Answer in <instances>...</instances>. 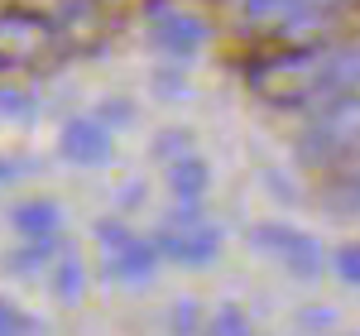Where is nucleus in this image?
I'll use <instances>...</instances> for the list:
<instances>
[{"mask_svg":"<svg viewBox=\"0 0 360 336\" xmlns=\"http://www.w3.org/2000/svg\"><path fill=\"white\" fill-rule=\"evenodd\" d=\"M96 240L106 250V274L120 283H149L159 274V245L149 235L130 231L125 221H96Z\"/></svg>","mask_w":360,"mask_h":336,"instance_id":"20e7f679","label":"nucleus"},{"mask_svg":"<svg viewBox=\"0 0 360 336\" xmlns=\"http://www.w3.org/2000/svg\"><path fill=\"white\" fill-rule=\"evenodd\" d=\"M10 226L15 235H25L29 245H53L58 231H63V212H58L53 197H29L10 207Z\"/></svg>","mask_w":360,"mask_h":336,"instance_id":"6e6552de","label":"nucleus"},{"mask_svg":"<svg viewBox=\"0 0 360 336\" xmlns=\"http://www.w3.org/2000/svg\"><path fill=\"white\" fill-rule=\"evenodd\" d=\"M202 332H207V336H255V332H250V317L240 308H231V303L212 312V317L202 322Z\"/></svg>","mask_w":360,"mask_h":336,"instance_id":"9b49d317","label":"nucleus"},{"mask_svg":"<svg viewBox=\"0 0 360 336\" xmlns=\"http://www.w3.org/2000/svg\"><path fill=\"white\" fill-rule=\"evenodd\" d=\"M139 197H144V183H125L120 188V207H139Z\"/></svg>","mask_w":360,"mask_h":336,"instance_id":"aec40b11","label":"nucleus"},{"mask_svg":"<svg viewBox=\"0 0 360 336\" xmlns=\"http://www.w3.org/2000/svg\"><path fill=\"white\" fill-rule=\"evenodd\" d=\"M193 327H197V303H188V298H183V303L173 308V332H178V336H188Z\"/></svg>","mask_w":360,"mask_h":336,"instance_id":"6ab92c4d","label":"nucleus"},{"mask_svg":"<svg viewBox=\"0 0 360 336\" xmlns=\"http://www.w3.org/2000/svg\"><path fill=\"white\" fill-rule=\"evenodd\" d=\"M183 154H193V135H188V130H164V135L154 140V159H164V164L183 159Z\"/></svg>","mask_w":360,"mask_h":336,"instance_id":"ddd939ff","label":"nucleus"},{"mask_svg":"<svg viewBox=\"0 0 360 336\" xmlns=\"http://www.w3.org/2000/svg\"><path fill=\"white\" fill-rule=\"evenodd\" d=\"M298 327H303V332H332L336 312L332 308H303V312H298Z\"/></svg>","mask_w":360,"mask_h":336,"instance_id":"a211bd4d","label":"nucleus"},{"mask_svg":"<svg viewBox=\"0 0 360 336\" xmlns=\"http://www.w3.org/2000/svg\"><path fill=\"white\" fill-rule=\"evenodd\" d=\"M356 159H360V91H351V96H336V101L312 111V120L298 135V164L341 173Z\"/></svg>","mask_w":360,"mask_h":336,"instance_id":"f257e3e1","label":"nucleus"},{"mask_svg":"<svg viewBox=\"0 0 360 336\" xmlns=\"http://www.w3.org/2000/svg\"><path fill=\"white\" fill-rule=\"evenodd\" d=\"M15 173H25V168H20V164H0V183H5V178H15Z\"/></svg>","mask_w":360,"mask_h":336,"instance_id":"4be33fe9","label":"nucleus"},{"mask_svg":"<svg viewBox=\"0 0 360 336\" xmlns=\"http://www.w3.org/2000/svg\"><path fill=\"white\" fill-rule=\"evenodd\" d=\"M149 39H154V49H164V53L188 58L207 44V25H202L197 15H188V10L154 5V10H149Z\"/></svg>","mask_w":360,"mask_h":336,"instance_id":"0eeeda50","label":"nucleus"},{"mask_svg":"<svg viewBox=\"0 0 360 336\" xmlns=\"http://www.w3.org/2000/svg\"><path fill=\"white\" fill-rule=\"evenodd\" d=\"M298 5H312V10H327V15H341L351 0H298Z\"/></svg>","mask_w":360,"mask_h":336,"instance_id":"412c9836","label":"nucleus"},{"mask_svg":"<svg viewBox=\"0 0 360 336\" xmlns=\"http://www.w3.org/2000/svg\"><path fill=\"white\" fill-rule=\"evenodd\" d=\"M164 183H168V193L178 197V207H202V197L212 188V168H207V159L193 149V154L164 164Z\"/></svg>","mask_w":360,"mask_h":336,"instance_id":"1a4fd4ad","label":"nucleus"},{"mask_svg":"<svg viewBox=\"0 0 360 336\" xmlns=\"http://www.w3.org/2000/svg\"><path fill=\"white\" fill-rule=\"evenodd\" d=\"M91 115H96L106 130H120V125H130V120H135V106H130V101H120V96H111V101H101Z\"/></svg>","mask_w":360,"mask_h":336,"instance_id":"2eb2a0df","label":"nucleus"},{"mask_svg":"<svg viewBox=\"0 0 360 336\" xmlns=\"http://www.w3.org/2000/svg\"><path fill=\"white\" fill-rule=\"evenodd\" d=\"M0 115H20V120H29V115H34V96H29L25 86H0Z\"/></svg>","mask_w":360,"mask_h":336,"instance_id":"dca6fc26","label":"nucleus"},{"mask_svg":"<svg viewBox=\"0 0 360 336\" xmlns=\"http://www.w3.org/2000/svg\"><path fill=\"white\" fill-rule=\"evenodd\" d=\"M34 332H39V322H34L25 308L0 303V336H34Z\"/></svg>","mask_w":360,"mask_h":336,"instance_id":"4468645a","label":"nucleus"},{"mask_svg":"<svg viewBox=\"0 0 360 336\" xmlns=\"http://www.w3.org/2000/svg\"><path fill=\"white\" fill-rule=\"evenodd\" d=\"M82 283H86L82 259H77L72 250H63V259H53V293L63 298V303H72V298L82 293Z\"/></svg>","mask_w":360,"mask_h":336,"instance_id":"9d476101","label":"nucleus"},{"mask_svg":"<svg viewBox=\"0 0 360 336\" xmlns=\"http://www.w3.org/2000/svg\"><path fill=\"white\" fill-rule=\"evenodd\" d=\"M154 245H159V254L164 259H173V264H207V259H217L221 254V226L207 221L197 207H178L173 217H164V226L149 235Z\"/></svg>","mask_w":360,"mask_h":336,"instance_id":"7ed1b4c3","label":"nucleus"},{"mask_svg":"<svg viewBox=\"0 0 360 336\" xmlns=\"http://www.w3.org/2000/svg\"><path fill=\"white\" fill-rule=\"evenodd\" d=\"M293 5L298 0H240V10H245L250 20H283Z\"/></svg>","mask_w":360,"mask_h":336,"instance_id":"f3484780","label":"nucleus"},{"mask_svg":"<svg viewBox=\"0 0 360 336\" xmlns=\"http://www.w3.org/2000/svg\"><path fill=\"white\" fill-rule=\"evenodd\" d=\"M250 240L264 254H274L293 279H322V269H332V254L322 250L312 235H303V231H293L283 221H259L250 231Z\"/></svg>","mask_w":360,"mask_h":336,"instance_id":"39448f33","label":"nucleus"},{"mask_svg":"<svg viewBox=\"0 0 360 336\" xmlns=\"http://www.w3.org/2000/svg\"><path fill=\"white\" fill-rule=\"evenodd\" d=\"M332 274L341 283L360 288V240H346V245H336V250H332Z\"/></svg>","mask_w":360,"mask_h":336,"instance_id":"f8f14e48","label":"nucleus"},{"mask_svg":"<svg viewBox=\"0 0 360 336\" xmlns=\"http://www.w3.org/2000/svg\"><path fill=\"white\" fill-rule=\"evenodd\" d=\"M58 154L77 168H106L115 159V130H106L96 115H72L58 135Z\"/></svg>","mask_w":360,"mask_h":336,"instance_id":"423d86ee","label":"nucleus"},{"mask_svg":"<svg viewBox=\"0 0 360 336\" xmlns=\"http://www.w3.org/2000/svg\"><path fill=\"white\" fill-rule=\"evenodd\" d=\"M58 49L53 15L29 10V5H5L0 10V67L5 72H34L44 67Z\"/></svg>","mask_w":360,"mask_h":336,"instance_id":"f03ea898","label":"nucleus"}]
</instances>
